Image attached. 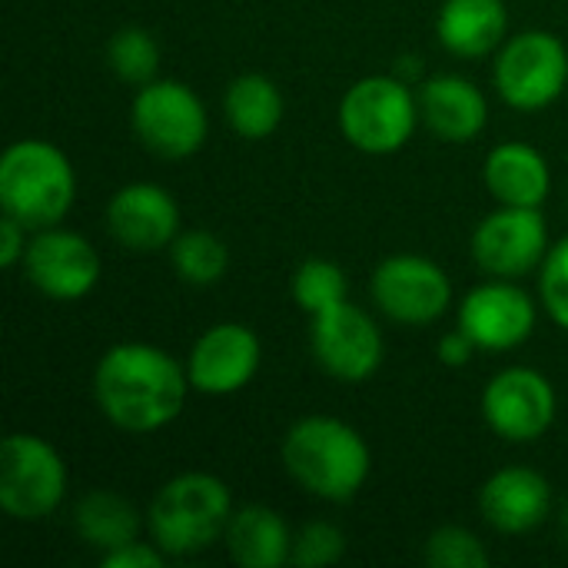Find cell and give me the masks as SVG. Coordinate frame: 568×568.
<instances>
[{
    "label": "cell",
    "instance_id": "cell-24",
    "mask_svg": "<svg viewBox=\"0 0 568 568\" xmlns=\"http://www.w3.org/2000/svg\"><path fill=\"white\" fill-rule=\"evenodd\" d=\"M173 270L190 286H213L230 270V250L220 236L206 230H186L170 243Z\"/></svg>",
    "mask_w": 568,
    "mask_h": 568
},
{
    "label": "cell",
    "instance_id": "cell-4",
    "mask_svg": "<svg viewBox=\"0 0 568 568\" xmlns=\"http://www.w3.org/2000/svg\"><path fill=\"white\" fill-rule=\"evenodd\" d=\"M77 196V176L63 150L47 140H17L0 156V206L27 230L57 226Z\"/></svg>",
    "mask_w": 568,
    "mask_h": 568
},
{
    "label": "cell",
    "instance_id": "cell-1",
    "mask_svg": "<svg viewBox=\"0 0 568 568\" xmlns=\"http://www.w3.org/2000/svg\"><path fill=\"white\" fill-rule=\"evenodd\" d=\"M190 393V373L160 346L120 343L93 369L100 413L126 433H156L170 426Z\"/></svg>",
    "mask_w": 568,
    "mask_h": 568
},
{
    "label": "cell",
    "instance_id": "cell-30",
    "mask_svg": "<svg viewBox=\"0 0 568 568\" xmlns=\"http://www.w3.org/2000/svg\"><path fill=\"white\" fill-rule=\"evenodd\" d=\"M163 549L160 546H153V542H126V546H120V549H110V552H103V559H100V566L103 568H160L163 566Z\"/></svg>",
    "mask_w": 568,
    "mask_h": 568
},
{
    "label": "cell",
    "instance_id": "cell-18",
    "mask_svg": "<svg viewBox=\"0 0 568 568\" xmlns=\"http://www.w3.org/2000/svg\"><path fill=\"white\" fill-rule=\"evenodd\" d=\"M419 113L426 126L449 140V143H469L486 130L489 106L483 90L456 73H443L423 83L419 90Z\"/></svg>",
    "mask_w": 568,
    "mask_h": 568
},
{
    "label": "cell",
    "instance_id": "cell-12",
    "mask_svg": "<svg viewBox=\"0 0 568 568\" xmlns=\"http://www.w3.org/2000/svg\"><path fill=\"white\" fill-rule=\"evenodd\" d=\"M549 253V230L539 206H499L473 233V260L499 280L532 273Z\"/></svg>",
    "mask_w": 568,
    "mask_h": 568
},
{
    "label": "cell",
    "instance_id": "cell-19",
    "mask_svg": "<svg viewBox=\"0 0 568 568\" xmlns=\"http://www.w3.org/2000/svg\"><path fill=\"white\" fill-rule=\"evenodd\" d=\"M226 552L243 568H280L293 559V532L270 506H243L223 532Z\"/></svg>",
    "mask_w": 568,
    "mask_h": 568
},
{
    "label": "cell",
    "instance_id": "cell-21",
    "mask_svg": "<svg viewBox=\"0 0 568 568\" xmlns=\"http://www.w3.org/2000/svg\"><path fill=\"white\" fill-rule=\"evenodd\" d=\"M486 186L503 206H542L552 176L546 156L529 143H499L486 156Z\"/></svg>",
    "mask_w": 568,
    "mask_h": 568
},
{
    "label": "cell",
    "instance_id": "cell-26",
    "mask_svg": "<svg viewBox=\"0 0 568 568\" xmlns=\"http://www.w3.org/2000/svg\"><path fill=\"white\" fill-rule=\"evenodd\" d=\"M346 293H349L346 273L329 260H306L293 273V300L310 316H320V313L346 303Z\"/></svg>",
    "mask_w": 568,
    "mask_h": 568
},
{
    "label": "cell",
    "instance_id": "cell-17",
    "mask_svg": "<svg viewBox=\"0 0 568 568\" xmlns=\"http://www.w3.org/2000/svg\"><path fill=\"white\" fill-rule=\"evenodd\" d=\"M479 513L503 536L532 532L552 513V486L542 473L526 466L499 469L479 489Z\"/></svg>",
    "mask_w": 568,
    "mask_h": 568
},
{
    "label": "cell",
    "instance_id": "cell-29",
    "mask_svg": "<svg viewBox=\"0 0 568 568\" xmlns=\"http://www.w3.org/2000/svg\"><path fill=\"white\" fill-rule=\"evenodd\" d=\"M539 293L549 310V316L568 329V236L559 240L546 260H542V276H539Z\"/></svg>",
    "mask_w": 568,
    "mask_h": 568
},
{
    "label": "cell",
    "instance_id": "cell-8",
    "mask_svg": "<svg viewBox=\"0 0 568 568\" xmlns=\"http://www.w3.org/2000/svg\"><path fill=\"white\" fill-rule=\"evenodd\" d=\"M493 80L499 97L516 110H546L568 83L566 43L549 30H526L503 43Z\"/></svg>",
    "mask_w": 568,
    "mask_h": 568
},
{
    "label": "cell",
    "instance_id": "cell-5",
    "mask_svg": "<svg viewBox=\"0 0 568 568\" xmlns=\"http://www.w3.org/2000/svg\"><path fill=\"white\" fill-rule=\"evenodd\" d=\"M419 100L399 77H363L356 80L343 103H339V130L343 136L369 156L396 153L409 143L416 120H419Z\"/></svg>",
    "mask_w": 568,
    "mask_h": 568
},
{
    "label": "cell",
    "instance_id": "cell-14",
    "mask_svg": "<svg viewBox=\"0 0 568 568\" xmlns=\"http://www.w3.org/2000/svg\"><path fill=\"white\" fill-rule=\"evenodd\" d=\"M263 363L260 336L243 323L210 326L190 353V386L203 396H233L246 389Z\"/></svg>",
    "mask_w": 568,
    "mask_h": 568
},
{
    "label": "cell",
    "instance_id": "cell-28",
    "mask_svg": "<svg viewBox=\"0 0 568 568\" xmlns=\"http://www.w3.org/2000/svg\"><path fill=\"white\" fill-rule=\"evenodd\" d=\"M346 556V536L333 523H310L293 539V566L323 568Z\"/></svg>",
    "mask_w": 568,
    "mask_h": 568
},
{
    "label": "cell",
    "instance_id": "cell-11",
    "mask_svg": "<svg viewBox=\"0 0 568 568\" xmlns=\"http://www.w3.org/2000/svg\"><path fill=\"white\" fill-rule=\"evenodd\" d=\"M310 346L316 363L339 383H363L383 363V333L373 316L353 303L313 316Z\"/></svg>",
    "mask_w": 568,
    "mask_h": 568
},
{
    "label": "cell",
    "instance_id": "cell-22",
    "mask_svg": "<svg viewBox=\"0 0 568 568\" xmlns=\"http://www.w3.org/2000/svg\"><path fill=\"white\" fill-rule=\"evenodd\" d=\"M283 110H286V103H283L280 87L263 73H243L223 93V116H226L230 130L246 140L270 136L280 126Z\"/></svg>",
    "mask_w": 568,
    "mask_h": 568
},
{
    "label": "cell",
    "instance_id": "cell-32",
    "mask_svg": "<svg viewBox=\"0 0 568 568\" xmlns=\"http://www.w3.org/2000/svg\"><path fill=\"white\" fill-rule=\"evenodd\" d=\"M476 349L479 346L473 343V336L466 329H453L439 339V363L443 366H466Z\"/></svg>",
    "mask_w": 568,
    "mask_h": 568
},
{
    "label": "cell",
    "instance_id": "cell-31",
    "mask_svg": "<svg viewBox=\"0 0 568 568\" xmlns=\"http://www.w3.org/2000/svg\"><path fill=\"white\" fill-rule=\"evenodd\" d=\"M27 226L20 223V220H13V216H7L3 213V220H0V266L3 270H13L17 263H23V256H27Z\"/></svg>",
    "mask_w": 568,
    "mask_h": 568
},
{
    "label": "cell",
    "instance_id": "cell-7",
    "mask_svg": "<svg viewBox=\"0 0 568 568\" xmlns=\"http://www.w3.org/2000/svg\"><path fill=\"white\" fill-rule=\"evenodd\" d=\"M130 123L140 143L163 160L193 156L210 133L203 100L180 80H150L136 90Z\"/></svg>",
    "mask_w": 568,
    "mask_h": 568
},
{
    "label": "cell",
    "instance_id": "cell-16",
    "mask_svg": "<svg viewBox=\"0 0 568 568\" xmlns=\"http://www.w3.org/2000/svg\"><path fill=\"white\" fill-rule=\"evenodd\" d=\"M110 236L133 253H156L180 236V206L156 183H130L106 203Z\"/></svg>",
    "mask_w": 568,
    "mask_h": 568
},
{
    "label": "cell",
    "instance_id": "cell-6",
    "mask_svg": "<svg viewBox=\"0 0 568 568\" xmlns=\"http://www.w3.org/2000/svg\"><path fill=\"white\" fill-rule=\"evenodd\" d=\"M67 496L60 453L30 433H10L0 446V509L17 523H40Z\"/></svg>",
    "mask_w": 568,
    "mask_h": 568
},
{
    "label": "cell",
    "instance_id": "cell-27",
    "mask_svg": "<svg viewBox=\"0 0 568 568\" xmlns=\"http://www.w3.org/2000/svg\"><path fill=\"white\" fill-rule=\"evenodd\" d=\"M426 562L433 568H486L489 552L469 529L443 526L426 542Z\"/></svg>",
    "mask_w": 568,
    "mask_h": 568
},
{
    "label": "cell",
    "instance_id": "cell-25",
    "mask_svg": "<svg viewBox=\"0 0 568 568\" xmlns=\"http://www.w3.org/2000/svg\"><path fill=\"white\" fill-rule=\"evenodd\" d=\"M106 63L123 83L146 87L160 70V43L143 27H123L106 43Z\"/></svg>",
    "mask_w": 568,
    "mask_h": 568
},
{
    "label": "cell",
    "instance_id": "cell-15",
    "mask_svg": "<svg viewBox=\"0 0 568 568\" xmlns=\"http://www.w3.org/2000/svg\"><path fill=\"white\" fill-rule=\"evenodd\" d=\"M459 329H466L479 349H516L536 329V303L523 286L496 276L469 290L459 303Z\"/></svg>",
    "mask_w": 568,
    "mask_h": 568
},
{
    "label": "cell",
    "instance_id": "cell-3",
    "mask_svg": "<svg viewBox=\"0 0 568 568\" xmlns=\"http://www.w3.org/2000/svg\"><path fill=\"white\" fill-rule=\"evenodd\" d=\"M233 516V496L210 473H183L160 486L146 509L150 542L166 556H196L210 549Z\"/></svg>",
    "mask_w": 568,
    "mask_h": 568
},
{
    "label": "cell",
    "instance_id": "cell-10",
    "mask_svg": "<svg viewBox=\"0 0 568 568\" xmlns=\"http://www.w3.org/2000/svg\"><path fill=\"white\" fill-rule=\"evenodd\" d=\"M483 416L496 436L509 443H536L556 423V389L539 369L509 366L489 379Z\"/></svg>",
    "mask_w": 568,
    "mask_h": 568
},
{
    "label": "cell",
    "instance_id": "cell-33",
    "mask_svg": "<svg viewBox=\"0 0 568 568\" xmlns=\"http://www.w3.org/2000/svg\"><path fill=\"white\" fill-rule=\"evenodd\" d=\"M562 526H566V536H568V506H566V516H562Z\"/></svg>",
    "mask_w": 568,
    "mask_h": 568
},
{
    "label": "cell",
    "instance_id": "cell-13",
    "mask_svg": "<svg viewBox=\"0 0 568 568\" xmlns=\"http://www.w3.org/2000/svg\"><path fill=\"white\" fill-rule=\"evenodd\" d=\"M27 280L50 300H83L100 280V253L80 233L47 226L37 230L23 256Z\"/></svg>",
    "mask_w": 568,
    "mask_h": 568
},
{
    "label": "cell",
    "instance_id": "cell-23",
    "mask_svg": "<svg viewBox=\"0 0 568 568\" xmlns=\"http://www.w3.org/2000/svg\"><path fill=\"white\" fill-rule=\"evenodd\" d=\"M73 526L77 532L93 546V549H120L136 539L140 532V513L130 499L110 489H93L87 493L77 509H73Z\"/></svg>",
    "mask_w": 568,
    "mask_h": 568
},
{
    "label": "cell",
    "instance_id": "cell-20",
    "mask_svg": "<svg viewBox=\"0 0 568 568\" xmlns=\"http://www.w3.org/2000/svg\"><path fill=\"white\" fill-rule=\"evenodd\" d=\"M506 0H446L436 17V37L456 57H486L506 40Z\"/></svg>",
    "mask_w": 568,
    "mask_h": 568
},
{
    "label": "cell",
    "instance_id": "cell-9",
    "mask_svg": "<svg viewBox=\"0 0 568 568\" xmlns=\"http://www.w3.org/2000/svg\"><path fill=\"white\" fill-rule=\"evenodd\" d=\"M369 290L376 306L403 326L436 323L453 303V283L443 266L416 253L383 260L373 273Z\"/></svg>",
    "mask_w": 568,
    "mask_h": 568
},
{
    "label": "cell",
    "instance_id": "cell-2",
    "mask_svg": "<svg viewBox=\"0 0 568 568\" xmlns=\"http://www.w3.org/2000/svg\"><path fill=\"white\" fill-rule=\"evenodd\" d=\"M286 473L316 499L349 503L369 479L366 439L336 416H306L283 439Z\"/></svg>",
    "mask_w": 568,
    "mask_h": 568
}]
</instances>
